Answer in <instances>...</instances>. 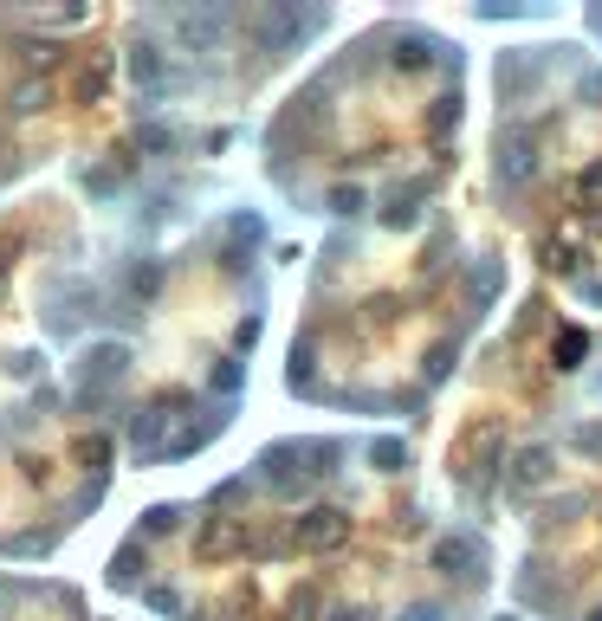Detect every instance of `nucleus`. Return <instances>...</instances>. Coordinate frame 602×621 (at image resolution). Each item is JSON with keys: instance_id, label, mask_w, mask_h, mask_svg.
Segmentation results:
<instances>
[]
</instances>
